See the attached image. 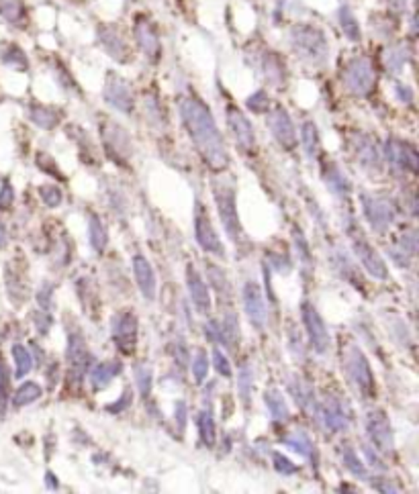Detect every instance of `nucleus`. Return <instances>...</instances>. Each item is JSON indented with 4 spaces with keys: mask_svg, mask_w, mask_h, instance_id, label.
I'll return each mask as SVG.
<instances>
[{
    "mask_svg": "<svg viewBox=\"0 0 419 494\" xmlns=\"http://www.w3.org/2000/svg\"><path fill=\"white\" fill-rule=\"evenodd\" d=\"M8 396H10V372L6 368V364L0 362V412H4L6 409Z\"/></svg>",
    "mask_w": 419,
    "mask_h": 494,
    "instance_id": "42",
    "label": "nucleus"
},
{
    "mask_svg": "<svg viewBox=\"0 0 419 494\" xmlns=\"http://www.w3.org/2000/svg\"><path fill=\"white\" fill-rule=\"evenodd\" d=\"M121 372V364L119 362H115V360H111V362H100V364H96L92 370H88V374H90V386L96 390V392H100V390H105L113 380H115V376Z\"/></svg>",
    "mask_w": 419,
    "mask_h": 494,
    "instance_id": "22",
    "label": "nucleus"
},
{
    "mask_svg": "<svg viewBox=\"0 0 419 494\" xmlns=\"http://www.w3.org/2000/svg\"><path fill=\"white\" fill-rule=\"evenodd\" d=\"M362 206H364V214H366V221L371 223V227L382 233L386 231L395 217H397V208L395 205L389 201V199H382V196H368L364 194L362 196Z\"/></svg>",
    "mask_w": 419,
    "mask_h": 494,
    "instance_id": "8",
    "label": "nucleus"
},
{
    "mask_svg": "<svg viewBox=\"0 0 419 494\" xmlns=\"http://www.w3.org/2000/svg\"><path fill=\"white\" fill-rule=\"evenodd\" d=\"M4 239H6V231H4V225L0 223V247L4 244Z\"/></svg>",
    "mask_w": 419,
    "mask_h": 494,
    "instance_id": "61",
    "label": "nucleus"
},
{
    "mask_svg": "<svg viewBox=\"0 0 419 494\" xmlns=\"http://www.w3.org/2000/svg\"><path fill=\"white\" fill-rule=\"evenodd\" d=\"M293 43L294 47L309 60L315 62H323L328 57V43L321 31L307 27V25H298L293 29Z\"/></svg>",
    "mask_w": 419,
    "mask_h": 494,
    "instance_id": "6",
    "label": "nucleus"
},
{
    "mask_svg": "<svg viewBox=\"0 0 419 494\" xmlns=\"http://www.w3.org/2000/svg\"><path fill=\"white\" fill-rule=\"evenodd\" d=\"M45 480H47V484H49V491H57V486H60V484L55 482V478H53V474H51V472L45 476Z\"/></svg>",
    "mask_w": 419,
    "mask_h": 494,
    "instance_id": "60",
    "label": "nucleus"
},
{
    "mask_svg": "<svg viewBox=\"0 0 419 494\" xmlns=\"http://www.w3.org/2000/svg\"><path fill=\"white\" fill-rule=\"evenodd\" d=\"M100 42L107 47V51L117 57V60H125L127 55V43L119 37V33H115L111 27H100Z\"/></svg>",
    "mask_w": 419,
    "mask_h": 494,
    "instance_id": "30",
    "label": "nucleus"
},
{
    "mask_svg": "<svg viewBox=\"0 0 419 494\" xmlns=\"http://www.w3.org/2000/svg\"><path fill=\"white\" fill-rule=\"evenodd\" d=\"M88 239H90V246L94 251L102 253L105 247L109 244V235H107V229L102 225V221L98 219V214H92L88 219Z\"/></svg>",
    "mask_w": 419,
    "mask_h": 494,
    "instance_id": "28",
    "label": "nucleus"
},
{
    "mask_svg": "<svg viewBox=\"0 0 419 494\" xmlns=\"http://www.w3.org/2000/svg\"><path fill=\"white\" fill-rule=\"evenodd\" d=\"M213 194H215V203L219 208V219L223 223L225 233L231 239H238L242 233V225H240V214H238V206H235V190L231 184L227 182H215L213 184Z\"/></svg>",
    "mask_w": 419,
    "mask_h": 494,
    "instance_id": "2",
    "label": "nucleus"
},
{
    "mask_svg": "<svg viewBox=\"0 0 419 494\" xmlns=\"http://www.w3.org/2000/svg\"><path fill=\"white\" fill-rule=\"evenodd\" d=\"M213 364H215V368H217V372H219L221 376H225V378L231 376V366H229V362H227V358L223 356L221 349H215V351H213Z\"/></svg>",
    "mask_w": 419,
    "mask_h": 494,
    "instance_id": "50",
    "label": "nucleus"
},
{
    "mask_svg": "<svg viewBox=\"0 0 419 494\" xmlns=\"http://www.w3.org/2000/svg\"><path fill=\"white\" fill-rule=\"evenodd\" d=\"M12 201H15V190H12V186L8 182H4L2 188H0V210L10 208Z\"/></svg>",
    "mask_w": 419,
    "mask_h": 494,
    "instance_id": "51",
    "label": "nucleus"
},
{
    "mask_svg": "<svg viewBox=\"0 0 419 494\" xmlns=\"http://www.w3.org/2000/svg\"><path fill=\"white\" fill-rule=\"evenodd\" d=\"M227 123H229V129H231L235 141L240 143V147L244 152H251L253 145H256V135H253V129H251L248 117L240 109L229 107L227 109Z\"/></svg>",
    "mask_w": 419,
    "mask_h": 494,
    "instance_id": "15",
    "label": "nucleus"
},
{
    "mask_svg": "<svg viewBox=\"0 0 419 494\" xmlns=\"http://www.w3.org/2000/svg\"><path fill=\"white\" fill-rule=\"evenodd\" d=\"M344 368L350 378V382L358 388V392L362 396H373L375 394V376L373 368L366 360V356L360 351V347L350 345L346 360H344Z\"/></svg>",
    "mask_w": 419,
    "mask_h": 494,
    "instance_id": "3",
    "label": "nucleus"
},
{
    "mask_svg": "<svg viewBox=\"0 0 419 494\" xmlns=\"http://www.w3.org/2000/svg\"><path fill=\"white\" fill-rule=\"evenodd\" d=\"M180 113L188 129V135L193 137L203 160L213 170H225L229 164V156L209 109L199 98L188 96L180 102Z\"/></svg>",
    "mask_w": 419,
    "mask_h": 494,
    "instance_id": "1",
    "label": "nucleus"
},
{
    "mask_svg": "<svg viewBox=\"0 0 419 494\" xmlns=\"http://www.w3.org/2000/svg\"><path fill=\"white\" fill-rule=\"evenodd\" d=\"M186 286H188V294H190V300L195 304V309L199 313H209L211 311V292L209 286L203 282V278L199 276V272L188 266L186 268Z\"/></svg>",
    "mask_w": 419,
    "mask_h": 494,
    "instance_id": "17",
    "label": "nucleus"
},
{
    "mask_svg": "<svg viewBox=\"0 0 419 494\" xmlns=\"http://www.w3.org/2000/svg\"><path fill=\"white\" fill-rule=\"evenodd\" d=\"M375 70L366 57H356L344 70V84L356 96H366L375 88Z\"/></svg>",
    "mask_w": 419,
    "mask_h": 494,
    "instance_id": "5",
    "label": "nucleus"
},
{
    "mask_svg": "<svg viewBox=\"0 0 419 494\" xmlns=\"http://www.w3.org/2000/svg\"><path fill=\"white\" fill-rule=\"evenodd\" d=\"M135 384L139 388V394L141 399H148L150 392H152V384H154V374H152V368L141 364L135 368Z\"/></svg>",
    "mask_w": 419,
    "mask_h": 494,
    "instance_id": "37",
    "label": "nucleus"
},
{
    "mask_svg": "<svg viewBox=\"0 0 419 494\" xmlns=\"http://www.w3.org/2000/svg\"><path fill=\"white\" fill-rule=\"evenodd\" d=\"M188 349H186V345L182 343V341H178L176 345H174V358H176V362H178V366L180 368H186L188 366Z\"/></svg>",
    "mask_w": 419,
    "mask_h": 494,
    "instance_id": "53",
    "label": "nucleus"
},
{
    "mask_svg": "<svg viewBox=\"0 0 419 494\" xmlns=\"http://www.w3.org/2000/svg\"><path fill=\"white\" fill-rule=\"evenodd\" d=\"M348 233H350V239H352V249H354L356 257L360 259V264L364 266V270H366L373 278H377V280H386V278H389L386 264L382 262V257L378 255L377 249L366 241L364 233L358 229L356 223L350 225Z\"/></svg>",
    "mask_w": 419,
    "mask_h": 494,
    "instance_id": "4",
    "label": "nucleus"
},
{
    "mask_svg": "<svg viewBox=\"0 0 419 494\" xmlns=\"http://www.w3.org/2000/svg\"><path fill=\"white\" fill-rule=\"evenodd\" d=\"M301 317H303V325H305V331L309 335V341L313 345V349L317 354H326L328 347H330V333H328V327L321 319V315L315 311L313 304L309 302H303L301 307Z\"/></svg>",
    "mask_w": 419,
    "mask_h": 494,
    "instance_id": "9",
    "label": "nucleus"
},
{
    "mask_svg": "<svg viewBox=\"0 0 419 494\" xmlns=\"http://www.w3.org/2000/svg\"><path fill=\"white\" fill-rule=\"evenodd\" d=\"M0 12L4 19L19 23L21 19H25V6L19 0H0Z\"/></svg>",
    "mask_w": 419,
    "mask_h": 494,
    "instance_id": "41",
    "label": "nucleus"
},
{
    "mask_svg": "<svg viewBox=\"0 0 419 494\" xmlns=\"http://www.w3.org/2000/svg\"><path fill=\"white\" fill-rule=\"evenodd\" d=\"M268 127H270L274 139H276L285 149H293L294 145H296V131H294V125L287 111L276 109V111L270 115V119H268Z\"/></svg>",
    "mask_w": 419,
    "mask_h": 494,
    "instance_id": "16",
    "label": "nucleus"
},
{
    "mask_svg": "<svg viewBox=\"0 0 419 494\" xmlns=\"http://www.w3.org/2000/svg\"><path fill=\"white\" fill-rule=\"evenodd\" d=\"M373 482V486H377V491H380V493H397V488H393L386 480H371Z\"/></svg>",
    "mask_w": 419,
    "mask_h": 494,
    "instance_id": "57",
    "label": "nucleus"
},
{
    "mask_svg": "<svg viewBox=\"0 0 419 494\" xmlns=\"http://www.w3.org/2000/svg\"><path fill=\"white\" fill-rule=\"evenodd\" d=\"M248 107H250L253 113H266L268 107H270V100H268L266 92H264V90H258L256 94H251L250 98H248Z\"/></svg>",
    "mask_w": 419,
    "mask_h": 494,
    "instance_id": "49",
    "label": "nucleus"
},
{
    "mask_svg": "<svg viewBox=\"0 0 419 494\" xmlns=\"http://www.w3.org/2000/svg\"><path fill=\"white\" fill-rule=\"evenodd\" d=\"M303 149L309 158H315L317 156V149H319V133H317V127L313 123L303 125Z\"/></svg>",
    "mask_w": 419,
    "mask_h": 494,
    "instance_id": "35",
    "label": "nucleus"
},
{
    "mask_svg": "<svg viewBox=\"0 0 419 494\" xmlns=\"http://www.w3.org/2000/svg\"><path fill=\"white\" fill-rule=\"evenodd\" d=\"M323 178H326V184L330 186V190L334 194H337V196L350 194V182L346 180V176L341 174V170L335 164L323 165Z\"/></svg>",
    "mask_w": 419,
    "mask_h": 494,
    "instance_id": "26",
    "label": "nucleus"
},
{
    "mask_svg": "<svg viewBox=\"0 0 419 494\" xmlns=\"http://www.w3.org/2000/svg\"><path fill=\"white\" fill-rule=\"evenodd\" d=\"M199 433H201V441L207 446V448H213L215 441H217V433H215V421H213V412L211 409L201 412L199 417Z\"/></svg>",
    "mask_w": 419,
    "mask_h": 494,
    "instance_id": "34",
    "label": "nucleus"
},
{
    "mask_svg": "<svg viewBox=\"0 0 419 494\" xmlns=\"http://www.w3.org/2000/svg\"><path fill=\"white\" fill-rule=\"evenodd\" d=\"M289 390L293 394V399L298 403V407L303 411H315L317 409V401H315V392L311 390V386L301 380V378H293L289 382Z\"/></svg>",
    "mask_w": 419,
    "mask_h": 494,
    "instance_id": "25",
    "label": "nucleus"
},
{
    "mask_svg": "<svg viewBox=\"0 0 419 494\" xmlns=\"http://www.w3.org/2000/svg\"><path fill=\"white\" fill-rule=\"evenodd\" d=\"M2 60H4V64L15 66V68H19V70H25V68H27V57L23 55V51H21L19 47H8L6 53L2 55Z\"/></svg>",
    "mask_w": 419,
    "mask_h": 494,
    "instance_id": "46",
    "label": "nucleus"
},
{
    "mask_svg": "<svg viewBox=\"0 0 419 494\" xmlns=\"http://www.w3.org/2000/svg\"><path fill=\"white\" fill-rule=\"evenodd\" d=\"M39 196H42V201L45 203L47 206H57L60 203H62V190L57 188V186H42L39 188Z\"/></svg>",
    "mask_w": 419,
    "mask_h": 494,
    "instance_id": "47",
    "label": "nucleus"
},
{
    "mask_svg": "<svg viewBox=\"0 0 419 494\" xmlns=\"http://www.w3.org/2000/svg\"><path fill=\"white\" fill-rule=\"evenodd\" d=\"M174 414H176V423H178V427H184V425H186V407H184V403H178V405H176Z\"/></svg>",
    "mask_w": 419,
    "mask_h": 494,
    "instance_id": "56",
    "label": "nucleus"
},
{
    "mask_svg": "<svg viewBox=\"0 0 419 494\" xmlns=\"http://www.w3.org/2000/svg\"><path fill=\"white\" fill-rule=\"evenodd\" d=\"M397 94H399V98L405 100V102H411V100H413V94H411V90H409L407 86H397Z\"/></svg>",
    "mask_w": 419,
    "mask_h": 494,
    "instance_id": "58",
    "label": "nucleus"
},
{
    "mask_svg": "<svg viewBox=\"0 0 419 494\" xmlns=\"http://www.w3.org/2000/svg\"><path fill=\"white\" fill-rule=\"evenodd\" d=\"M403 62H405V53L401 49H391L384 53V64L391 72H399L403 68Z\"/></svg>",
    "mask_w": 419,
    "mask_h": 494,
    "instance_id": "48",
    "label": "nucleus"
},
{
    "mask_svg": "<svg viewBox=\"0 0 419 494\" xmlns=\"http://www.w3.org/2000/svg\"><path fill=\"white\" fill-rule=\"evenodd\" d=\"M251 384H253V374H251V366L246 364L242 372H240V394L242 399L248 403L250 401V392H251Z\"/></svg>",
    "mask_w": 419,
    "mask_h": 494,
    "instance_id": "45",
    "label": "nucleus"
},
{
    "mask_svg": "<svg viewBox=\"0 0 419 494\" xmlns=\"http://www.w3.org/2000/svg\"><path fill=\"white\" fill-rule=\"evenodd\" d=\"M321 412L323 425L332 431V433H341L348 429V414L344 411V407L337 403V399H328L321 407H317Z\"/></svg>",
    "mask_w": 419,
    "mask_h": 494,
    "instance_id": "21",
    "label": "nucleus"
},
{
    "mask_svg": "<svg viewBox=\"0 0 419 494\" xmlns=\"http://www.w3.org/2000/svg\"><path fill=\"white\" fill-rule=\"evenodd\" d=\"M105 141H107V152H111L115 158H129L131 154V141L127 137V133L117 127V125H109L105 131Z\"/></svg>",
    "mask_w": 419,
    "mask_h": 494,
    "instance_id": "23",
    "label": "nucleus"
},
{
    "mask_svg": "<svg viewBox=\"0 0 419 494\" xmlns=\"http://www.w3.org/2000/svg\"><path fill=\"white\" fill-rule=\"evenodd\" d=\"M195 233H197L199 246L203 247L205 251L215 253V255H225L223 244H221L219 235L215 233V229L211 225L209 214L203 210L201 205H197V212H195Z\"/></svg>",
    "mask_w": 419,
    "mask_h": 494,
    "instance_id": "11",
    "label": "nucleus"
},
{
    "mask_svg": "<svg viewBox=\"0 0 419 494\" xmlns=\"http://www.w3.org/2000/svg\"><path fill=\"white\" fill-rule=\"evenodd\" d=\"M207 372H209V362H207V356H205L203 351H199V354H197V358L193 360V376H195V380L201 384V382H205V380H207Z\"/></svg>",
    "mask_w": 419,
    "mask_h": 494,
    "instance_id": "44",
    "label": "nucleus"
},
{
    "mask_svg": "<svg viewBox=\"0 0 419 494\" xmlns=\"http://www.w3.org/2000/svg\"><path fill=\"white\" fill-rule=\"evenodd\" d=\"M105 98H107V102H111L115 109H119V111H123V113H131V111H133V94H131V88H129L121 78H117V76H109L107 90H105Z\"/></svg>",
    "mask_w": 419,
    "mask_h": 494,
    "instance_id": "18",
    "label": "nucleus"
},
{
    "mask_svg": "<svg viewBox=\"0 0 419 494\" xmlns=\"http://www.w3.org/2000/svg\"><path fill=\"white\" fill-rule=\"evenodd\" d=\"M51 290H53V286H51L49 282H45L42 290H39V294H37V300H39L42 311H49V307H51V296H53Z\"/></svg>",
    "mask_w": 419,
    "mask_h": 494,
    "instance_id": "52",
    "label": "nucleus"
},
{
    "mask_svg": "<svg viewBox=\"0 0 419 494\" xmlns=\"http://www.w3.org/2000/svg\"><path fill=\"white\" fill-rule=\"evenodd\" d=\"M339 23H341V27H344V31L350 39H354V42L360 39V27H358V23H356V19H354V15L350 12L348 6L339 8Z\"/></svg>",
    "mask_w": 419,
    "mask_h": 494,
    "instance_id": "40",
    "label": "nucleus"
},
{
    "mask_svg": "<svg viewBox=\"0 0 419 494\" xmlns=\"http://www.w3.org/2000/svg\"><path fill=\"white\" fill-rule=\"evenodd\" d=\"M133 274H135V282L141 290V294L148 300H152L156 296V274H154L150 262L143 255L133 257Z\"/></svg>",
    "mask_w": 419,
    "mask_h": 494,
    "instance_id": "20",
    "label": "nucleus"
},
{
    "mask_svg": "<svg viewBox=\"0 0 419 494\" xmlns=\"http://www.w3.org/2000/svg\"><path fill=\"white\" fill-rule=\"evenodd\" d=\"M264 72H266V78L272 84L280 86V84L285 82V68H283V64H280V60L276 55H266Z\"/></svg>",
    "mask_w": 419,
    "mask_h": 494,
    "instance_id": "36",
    "label": "nucleus"
},
{
    "mask_svg": "<svg viewBox=\"0 0 419 494\" xmlns=\"http://www.w3.org/2000/svg\"><path fill=\"white\" fill-rule=\"evenodd\" d=\"M285 443H287L289 448H293L294 452L307 455V457L311 459V464H313V466H317V450H315V446H313V441L309 439V435H307V433H303V431H296V433L289 435V437L285 439Z\"/></svg>",
    "mask_w": 419,
    "mask_h": 494,
    "instance_id": "29",
    "label": "nucleus"
},
{
    "mask_svg": "<svg viewBox=\"0 0 419 494\" xmlns=\"http://www.w3.org/2000/svg\"><path fill=\"white\" fill-rule=\"evenodd\" d=\"M401 247L407 249L409 255L416 253V249H418V235H416V231H407V233H403V237H401Z\"/></svg>",
    "mask_w": 419,
    "mask_h": 494,
    "instance_id": "54",
    "label": "nucleus"
},
{
    "mask_svg": "<svg viewBox=\"0 0 419 494\" xmlns=\"http://www.w3.org/2000/svg\"><path fill=\"white\" fill-rule=\"evenodd\" d=\"M135 37H137V43L141 47V51L150 57V60H156L160 55V39H158V33L154 29V25L139 17L137 23H135Z\"/></svg>",
    "mask_w": 419,
    "mask_h": 494,
    "instance_id": "19",
    "label": "nucleus"
},
{
    "mask_svg": "<svg viewBox=\"0 0 419 494\" xmlns=\"http://www.w3.org/2000/svg\"><path fill=\"white\" fill-rule=\"evenodd\" d=\"M12 358H15V364H17V378H25L31 368H33V358L29 354V349L21 343L12 345Z\"/></svg>",
    "mask_w": 419,
    "mask_h": 494,
    "instance_id": "33",
    "label": "nucleus"
},
{
    "mask_svg": "<svg viewBox=\"0 0 419 494\" xmlns=\"http://www.w3.org/2000/svg\"><path fill=\"white\" fill-rule=\"evenodd\" d=\"M113 337L123 354H131L137 345V317L133 313H121L113 319Z\"/></svg>",
    "mask_w": 419,
    "mask_h": 494,
    "instance_id": "12",
    "label": "nucleus"
},
{
    "mask_svg": "<svg viewBox=\"0 0 419 494\" xmlns=\"http://www.w3.org/2000/svg\"><path fill=\"white\" fill-rule=\"evenodd\" d=\"M384 152H386V158H389L391 165H395L399 170H405V172H411V174L418 172L419 158L413 145L397 141V139H389L386 145H384Z\"/></svg>",
    "mask_w": 419,
    "mask_h": 494,
    "instance_id": "13",
    "label": "nucleus"
},
{
    "mask_svg": "<svg viewBox=\"0 0 419 494\" xmlns=\"http://www.w3.org/2000/svg\"><path fill=\"white\" fill-rule=\"evenodd\" d=\"M31 121L43 129H53L57 125V113L45 107H31Z\"/></svg>",
    "mask_w": 419,
    "mask_h": 494,
    "instance_id": "38",
    "label": "nucleus"
},
{
    "mask_svg": "<svg viewBox=\"0 0 419 494\" xmlns=\"http://www.w3.org/2000/svg\"><path fill=\"white\" fill-rule=\"evenodd\" d=\"M207 276H209V282L213 284V289L217 290V294L223 298H229L231 296V286H229V282H227V276H225V272L219 268V266H215V264H207Z\"/></svg>",
    "mask_w": 419,
    "mask_h": 494,
    "instance_id": "31",
    "label": "nucleus"
},
{
    "mask_svg": "<svg viewBox=\"0 0 419 494\" xmlns=\"http://www.w3.org/2000/svg\"><path fill=\"white\" fill-rule=\"evenodd\" d=\"M92 364V356L84 343L80 333H72L68 341V366H70V384L80 388L84 374H88Z\"/></svg>",
    "mask_w": 419,
    "mask_h": 494,
    "instance_id": "7",
    "label": "nucleus"
},
{
    "mask_svg": "<svg viewBox=\"0 0 419 494\" xmlns=\"http://www.w3.org/2000/svg\"><path fill=\"white\" fill-rule=\"evenodd\" d=\"M264 401H266V407H268V412L274 421H287L291 414H289V405L285 401V396L280 394V390L276 388H270L266 394H264Z\"/></svg>",
    "mask_w": 419,
    "mask_h": 494,
    "instance_id": "27",
    "label": "nucleus"
},
{
    "mask_svg": "<svg viewBox=\"0 0 419 494\" xmlns=\"http://www.w3.org/2000/svg\"><path fill=\"white\" fill-rule=\"evenodd\" d=\"M366 433L380 452H393V431H391L389 417L384 412L371 411L366 414Z\"/></svg>",
    "mask_w": 419,
    "mask_h": 494,
    "instance_id": "10",
    "label": "nucleus"
},
{
    "mask_svg": "<svg viewBox=\"0 0 419 494\" xmlns=\"http://www.w3.org/2000/svg\"><path fill=\"white\" fill-rule=\"evenodd\" d=\"M39 396H42V386L35 384V382H27V384H23V386L17 390V394H15V399H12V405H15L17 409H21V407H25V405L35 403Z\"/></svg>",
    "mask_w": 419,
    "mask_h": 494,
    "instance_id": "32",
    "label": "nucleus"
},
{
    "mask_svg": "<svg viewBox=\"0 0 419 494\" xmlns=\"http://www.w3.org/2000/svg\"><path fill=\"white\" fill-rule=\"evenodd\" d=\"M129 405H131V390H129V388H125V392L121 394V399H119L117 403H113V405H107V411L121 412L123 409H127Z\"/></svg>",
    "mask_w": 419,
    "mask_h": 494,
    "instance_id": "55",
    "label": "nucleus"
},
{
    "mask_svg": "<svg viewBox=\"0 0 419 494\" xmlns=\"http://www.w3.org/2000/svg\"><path fill=\"white\" fill-rule=\"evenodd\" d=\"M364 452H366V457H368V461H371V466H373V468H382V461L378 459L377 453L373 452L368 446H364Z\"/></svg>",
    "mask_w": 419,
    "mask_h": 494,
    "instance_id": "59",
    "label": "nucleus"
},
{
    "mask_svg": "<svg viewBox=\"0 0 419 494\" xmlns=\"http://www.w3.org/2000/svg\"><path fill=\"white\" fill-rule=\"evenodd\" d=\"M242 296H244V307H246V315L250 319L251 327L262 331L266 325V302H264L262 290L256 282H246Z\"/></svg>",
    "mask_w": 419,
    "mask_h": 494,
    "instance_id": "14",
    "label": "nucleus"
},
{
    "mask_svg": "<svg viewBox=\"0 0 419 494\" xmlns=\"http://www.w3.org/2000/svg\"><path fill=\"white\" fill-rule=\"evenodd\" d=\"M354 152L360 160V164L366 167L378 170L380 167V158H378V149L375 145V141L366 135H356L354 139Z\"/></svg>",
    "mask_w": 419,
    "mask_h": 494,
    "instance_id": "24",
    "label": "nucleus"
},
{
    "mask_svg": "<svg viewBox=\"0 0 419 494\" xmlns=\"http://www.w3.org/2000/svg\"><path fill=\"white\" fill-rule=\"evenodd\" d=\"M341 459H344V464H346V468L356 476V478H360V480H364L366 478V468H364V464L360 461V457H358V453L354 452L352 448H344V455H341Z\"/></svg>",
    "mask_w": 419,
    "mask_h": 494,
    "instance_id": "39",
    "label": "nucleus"
},
{
    "mask_svg": "<svg viewBox=\"0 0 419 494\" xmlns=\"http://www.w3.org/2000/svg\"><path fill=\"white\" fill-rule=\"evenodd\" d=\"M272 466H274V470H276L278 474H283V476H293V474H296V466H294L287 455H283L280 452H272Z\"/></svg>",
    "mask_w": 419,
    "mask_h": 494,
    "instance_id": "43",
    "label": "nucleus"
}]
</instances>
